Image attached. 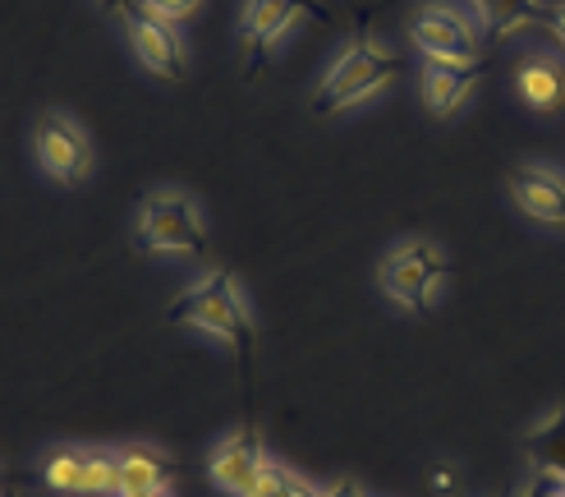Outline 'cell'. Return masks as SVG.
Masks as SVG:
<instances>
[{"label": "cell", "instance_id": "cell-1", "mask_svg": "<svg viewBox=\"0 0 565 497\" xmlns=\"http://www.w3.org/2000/svg\"><path fill=\"white\" fill-rule=\"evenodd\" d=\"M171 322L180 327H193V331H203V337L221 341V346H231L235 355H248L253 346V309H248V295L239 286V276L235 272H207V276H198V282L171 304V314H166Z\"/></svg>", "mask_w": 565, "mask_h": 497}, {"label": "cell", "instance_id": "cell-2", "mask_svg": "<svg viewBox=\"0 0 565 497\" xmlns=\"http://www.w3.org/2000/svg\"><path fill=\"white\" fill-rule=\"evenodd\" d=\"M401 70H405L401 55H391L382 42L354 38L313 88V116H341V110L373 102L377 93H386L391 83L401 78Z\"/></svg>", "mask_w": 565, "mask_h": 497}, {"label": "cell", "instance_id": "cell-3", "mask_svg": "<svg viewBox=\"0 0 565 497\" xmlns=\"http://www.w3.org/2000/svg\"><path fill=\"white\" fill-rule=\"evenodd\" d=\"M134 240L152 258H198V254H207V221L189 193L161 189L138 203Z\"/></svg>", "mask_w": 565, "mask_h": 497}, {"label": "cell", "instance_id": "cell-4", "mask_svg": "<svg viewBox=\"0 0 565 497\" xmlns=\"http://www.w3.org/2000/svg\"><path fill=\"white\" fill-rule=\"evenodd\" d=\"M450 276V258L433 240H405L395 244L391 254L382 258L377 267V282H382V295L391 304H401V309L428 318L437 309V295Z\"/></svg>", "mask_w": 565, "mask_h": 497}, {"label": "cell", "instance_id": "cell-5", "mask_svg": "<svg viewBox=\"0 0 565 497\" xmlns=\"http://www.w3.org/2000/svg\"><path fill=\"white\" fill-rule=\"evenodd\" d=\"M116 14L125 23V38H129V46L138 55V65L152 70L166 83H180L189 74V46L180 38V23L175 19L157 14L148 0H125Z\"/></svg>", "mask_w": 565, "mask_h": 497}, {"label": "cell", "instance_id": "cell-6", "mask_svg": "<svg viewBox=\"0 0 565 497\" xmlns=\"http://www.w3.org/2000/svg\"><path fill=\"white\" fill-rule=\"evenodd\" d=\"M414 46L428 55V61H446V65H473L483 42H478V23L473 14H465L450 0H428L414 14Z\"/></svg>", "mask_w": 565, "mask_h": 497}, {"label": "cell", "instance_id": "cell-7", "mask_svg": "<svg viewBox=\"0 0 565 497\" xmlns=\"http://www.w3.org/2000/svg\"><path fill=\"white\" fill-rule=\"evenodd\" d=\"M33 152H38V166L55 184H83L93 176V144H88V134H83L78 120L61 116V110L38 125Z\"/></svg>", "mask_w": 565, "mask_h": 497}, {"label": "cell", "instance_id": "cell-8", "mask_svg": "<svg viewBox=\"0 0 565 497\" xmlns=\"http://www.w3.org/2000/svg\"><path fill=\"white\" fill-rule=\"evenodd\" d=\"M267 447H263V437L258 433H225L216 447H212V456H207V479H212V488L216 493H225V497H248L253 493V484L263 479V469H267Z\"/></svg>", "mask_w": 565, "mask_h": 497}, {"label": "cell", "instance_id": "cell-9", "mask_svg": "<svg viewBox=\"0 0 565 497\" xmlns=\"http://www.w3.org/2000/svg\"><path fill=\"white\" fill-rule=\"evenodd\" d=\"M322 14L327 10L313 6V0H248L244 14H239V38H244L248 65H258L299 19H322Z\"/></svg>", "mask_w": 565, "mask_h": 497}, {"label": "cell", "instance_id": "cell-10", "mask_svg": "<svg viewBox=\"0 0 565 497\" xmlns=\"http://www.w3.org/2000/svg\"><path fill=\"white\" fill-rule=\"evenodd\" d=\"M116 497H175V465L148 442L116 452Z\"/></svg>", "mask_w": 565, "mask_h": 497}, {"label": "cell", "instance_id": "cell-11", "mask_svg": "<svg viewBox=\"0 0 565 497\" xmlns=\"http://www.w3.org/2000/svg\"><path fill=\"white\" fill-rule=\"evenodd\" d=\"M511 199L529 221L565 231V180L556 171H547V166H515L511 171Z\"/></svg>", "mask_w": 565, "mask_h": 497}, {"label": "cell", "instance_id": "cell-12", "mask_svg": "<svg viewBox=\"0 0 565 497\" xmlns=\"http://www.w3.org/2000/svg\"><path fill=\"white\" fill-rule=\"evenodd\" d=\"M478 74H483V65H446V61H428L423 65V78H418V88H423V102H428L433 116H456V110L465 106V97L473 93V83Z\"/></svg>", "mask_w": 565, "mask_h": 497}, {"label": "cell", "instance_id": "cell-13", "mask_svg": "<svg viewBox=\"0 0 565 497\" xmlns=\"http://www.w3.org/2000/svg\"><path fill=\"white\" fill-rule=\"evenodd\" d=\"M515 93L529 110H543L547 116V110L565 106V74L556 61H547V55H533V61H524L515 74Z\"/></svg>", "mask_w": 565, "mask_h": 497}, {"label": "cell", "instance_id": "cell-14", "mask_svg": "<svg viewBox=\"0 0 565 497\" xmlns=\"http://www.w3.org/2000/svg\"><path fill=\"white\" fill-rule=\"evenodd\" d=\"M529 461H533V469H539L543 479L565 484V405L529 437Z\"/></svg>", "mask_w": 565, "mask_h": 497}, {"label": "cell", "instance_id": "cell-15", "mask_svg": "<svg viewBox=\"0 0 565 497\" xmlns=\"http://www.w3.org/2000/svg\"><path fill=\"white\" fill-rule=\"evenodd\" d=\"M83 456H88V447H74V442L51 447L42 461V484L61 497H83Z\"/></svg>", "mask_w": 565, "mask_h": 497}, {"label": "cell", "instance_id": "cell-16", "mask_svg": "<svg viewBox=\"0 0 565 497\" xmlns=\"http://www.w3.org/2000/svg\"><path fill=\"white\" fill-rule=\"evenodd\" d=\"M248 497H322V488L318 484H308L299 469H290V465H280V461H267V469H263V479L253 484V493Z\"/></svg>", "mask_w": 565, "mask_h": 497}, {"label": "cell", "instance_id": "cell-17", "mask_svg": "<svg viewBox=\"0 0 565 497\" xmlns=\"http://www.w3.org/2000/svg\"><path fill=\"white\" fill-rule=\"evenodd\" d=\"M83 497H116V452L88 447V456H83Z\"/></svg>", "mask_w": 565, "mask_h": 497}, {"label": "cell", "instance_id": "cell-18", "mask_svg": "<svg viewBox=\"0 0 565 497\" xmlns=\"http://www.w3.org/2000/svg\"><path fill=\"white\" fill-rule=\"evenodd\" d=\"M148 6H152L157 14H166V19H175V23H180V19H189L198 6H203V0H148Z\"/></svg>", "mask_w": 565, "mask_h": 497}, {"label": "cell", "instance_id": "cell-19", "mask_svg": "<svg viewBox=\"0 0 565 497\" xmlns=\"http://www.w3.org/2000/svg\"><path fill=\"white\" fill-rule=\"evenodd\" d=\"M524 497H565V484H556V479H543L539 475V484H529V493Z\"/></svg>", "mask_w": 565, "mask_h": 497}, {"label": "cell", "instance_id": "cell-20", "mask_svg": "<svg viewBox=\"0 0 565 497\" xmlns=\"http://www.w3.org/2000/svg\"><path fill=\"white\" fill-rule=\"evenodd\" d=\"M322 497H363V493H359V484L341 479V484H327V488H322Z\"/></svg>", "mask_w": 565, "mask_h": 497}, {"label": "cell", "instance_id": "cell-21", "mask_svg": "<svg viewBox=\"0 0 565 497\" xmlns=\"http://www.w3.org/2000/svg\"><path fill=\"white\" fill-rule=\"evenodd\" d=\"M547 28H552V38H556V42L565 46V6H556V10H552V19H547Z\"/></svg>", "mask_w": 565, "mask_h": 497}, {"label": "cell", "instance_id": "cell-22", "mask_svg": "<svg viewBox=\"0 0 565 497\" xmlns=\"http://www.w3.org/2000/svg\"><path fill=\"white\" fill-rule=\"evenodd\" d=\"M433 484H437V488H450V484H456V479H450V469H446V465H437V475H433Z\"/></svg>", "mask_w": 565, "mask_h": 497}, {"label": "cell", "instance_id": "cell-23", "mask_svg": "<svg viewBox=\"0 0 565 497\" xmlns=\"http://www.w3.org/2000/svg\"><path fill=\"white\" fill-rule=\"evenodd\" d=\"M106 6H116V10H120V6H125V0H106Z\"/></svg>", "mask_w": 565, "mask_h": 497}, {"label": "cell", "instance_id": "cell-24", "mask_svg": "<svg viewBox=\"0 0 565 497\" xmlns=\"http://www.w3.org/2000/svg\"><path fill=\"white\" fill-rule=\"evenodd\" d=\"M473 6H483V0H473Z\"/></svg>", "mask_w": 565, "mask_h": 497}]
</instances>
